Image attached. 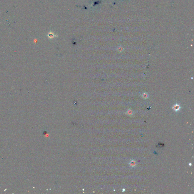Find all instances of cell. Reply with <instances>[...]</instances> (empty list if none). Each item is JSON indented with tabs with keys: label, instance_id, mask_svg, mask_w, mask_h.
Wrapping results in <instances>:
<instances>
[{
	"label": "cell",
	"instance_id": "6da1fadb",
	"mask_svg": "<svg viewBox=\"0 0 194 194\" xmlns=\"http://www.w3.org/2000/svg\"><path fill=\"white\" fill-rule=\"evenodd\" d=\"M174 110H175V111H177L179 110V109H180V107H179V106L176 105L174 106Z\"/></svg>",
	"mask_w": 194,
	"mask_h": 194
}]
</instances>
